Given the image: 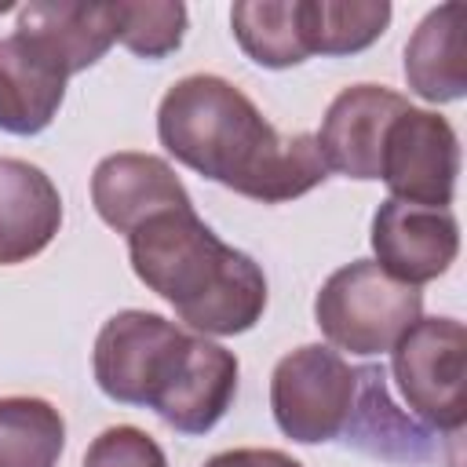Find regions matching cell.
I'll use <instances>...</instances> for the list:
<instances>
[{
	"instance_id": "obj_1",
	"label": "cell",
	"mask_w": 467,
	"mask_h": 467,
	"mask_svg": "<svg viewBox=\"0 0 467 467\" xmlns=\"http://www.w3.org/2000/svg\"><path fill=\"white\" fill-rule=\"evenodd\" d=\"M157 139L179 164L263 204L296 201L328 175L310 131L281 135L237 84L215 73H190L164 91Z\"/></svg>"
},
{
	"instance_id": "obj_2",
	"label": "cell",
	"mask_w": 467,
	"mask_h": 467,
	"mask_svg": "<svg viewBox=\"0 0 467 467\" xmlns=\"http://www.w3.org/2000/svg\"><path fill=\"white\" fill-rule=\"evenodd\" d=\"M135 277L175 306V317L201 336L248 332L266 310V277L248 252H237L197 219L193 208L161 212L128 234Z\"/></svg>"
},
{
	"instance_id": "obj_3",
	"label": "cell",
	"mask_w": 467,
	"mask_h": 467,
	"mask_svg": "<svg viewBox=\"0 0 467 467\" xmlns=\"http://www.w3.org/2000/svg\"><path fill=\"white\" fill-rule=\"evenodd\" d=\"M423 317V292L390 277L376 259L339 266L314 296L321 336L358 358L387 354Z\"/></svg>"
},
{
	"instance_id": "obj_4",
	"label": "cell",
	"mask_w": 467,
	"mask_h": 467,
	"mask_svg": "<svg viewBox=\"0 0 467 467\" xmlns=\"http://www.w3.org/2000/svg\"><path fill=\"white\" fill-rule=\"evenodd\" d=\"M193 339V332L153 310H120L95 336V383L109 401L146 405L157 412L179 383Z\"/></svg>"
},
{
	"instance_id": "obj_5",
	"label": "cell",
	"mask_w": 467,
	"mask_h": 467,
	"mask_svg": "<svg viewBox=\"0 0 467 467\" xmlns=\"http://www.w3.org/2000/svg\"><path fill=\"white\" fill-rule=\"evenodd\" d=\"M394 379L409 409L438 434H460L467 420L463 358L467 332L456 317H420L390 350Z\"/></svg>"
},
{
	"instance_id": "obj_6",
	"label": "cell",
	"mask_w": 467,
	"mask_h": 467,
	"mask_svg": "<svg viewBox=\"0 0 467 467\" xmlns=\"http://www.w3.org/2000/svg\"><path fill=\"white\" fill-rule=\"evenodd\" d=\"M354 401V368L339 350L306 343L285 354L270 376V412L285 438L299 445L343 434Z\"/></svg>"
},
{
	"instance_id": "obj_7",
	"label": "cell",
	"mask_w": 467,
	"mask_h": 467,
	"mask_svg": "<svg viewBox=\"0 0 467 467\" xmlns=\"http://www.w3.org/2000/svg\"><path fill=\"white\" fill-rule=\"evenodd\" d=\"M460 175V139L434 109H405L383 142L379 179L394 201L449 208Z\"/></svg>"
},
{
	"instance_id": "obj_8",
	"label": "cell",
	"mask_w": 467,
	"mask_h": 467,
	"mask_svg": "<svg viewBox=\"0 0 467 467\" xmlns=\"http://www.w3.org/2000/svg\"><path fill=\"white\" fill-rule=\"evenodd\" d=\"M405 109H409V99H401L383 84L343 88L328 102L321 117V131L314 135L325 168L347 179H379L387 131Z\"/></svg>"
},
{
	"instance_id": "obj_9",
	"label": "cell",
	"mask_w": 467,
	"mask_h": 467,
	"mask_svg": "<svg viewBox=\"0 0 467 467\" xmlns=\"http://www.w3.org/2000/svg\"><path fill=\"white\" fill-rule=\"evenodd\" d=\"M368 241L376 263L390 277L420 288L452 266L460 252V226L449 208H423L387 197L372 215Z\"/></svg>"
},
{
	"instance_id": "obj_10",
	"label": "cell",
	"mask_w": 467,
	"mask_h": 467,
	"mask_svg": "<svg viewBox=\"0 0 467 467\" xmlns=\"http://www.w3.org/2000/svg\"><path fill=\"white\" fill-rule=\"evenodd\" d=\"M91 204L99 212V219L117 230V234H131L135 226H142L146 219L161 215V212H179V208H193L186 186L179 182L175 168L164 157L153 153H109L95 164L91 171Z\"/></svg>"
},
{
	"instance_id": "obj_11",
	"label": "cell",
	"mask_w": 467,
	"mask_h": 467,
	"mask_svg": "<svg viewBox=\"0 0 467 467\" xmlns=\"http://www.w3.org/2000/svg\"><path fill=\"white\" fill-rule=\"evenodd\" d=\"M15 33L40 47L66 77L95 66L117 44V4L33 0L18 7Z\"/></svg>"
},
{
	"instance_id": "obj_12",
	"label": "cell",
	"mask_w": 467,
	"mask_h": 467,
	"mask_svg": "<svg viewBox=\"0 0 467 467\" xmlns=\"http://www.w3.org/2000/svg\"><path fill=\"white\" fill-rule=\"evenodd\" d=\"M434 434L438 431L420 427L390 401L383 365L354 368V401H350V416L343 423L347 445H354L376 460H387V463H427L438 452Z\"/></svg>"
},
{
	"instance_id": "obj_13",
	"label": "cell",
	"mask_w": 467,
	"mask_h": 467,
	"mask_svg": "<svg viewBox=\"0 0 467 467\" xmlns=\"http://www.w3.org/2000/svg\"><path fill=\"white\" fill-rule=\"evenodd\" d=\"M62 226V193L29 161L0 157V266L40 255Z\"/></svg>"
},
{
	"instance_id": "obj_14",
	"label": "cell",
	"mask_w": 467,
	"mask_h": 467,
	"mask_svg": "<svg viewBox=\"0 0 467 467\" xmlns=\"http://www.w3.org/2000/svg\"><path fill=\"white\" fill-rule=\"evenodd\" d=\"M66 73L26 36H0V131L7 135H40L62 99Z\"/></svg>"
},
{
	"instance_id": "obj_15",
	"label": "cell",
	"mask_w": 467,
	"mask_h": 467,
	"mask_svg": "<svg viewBox=\"0 0 467 467\" xmlns=\"http://www.w3.org/2000/svg\"><path fill=\"white\" fill-rule=\"evenodd\" d=\"M234 398H237V358L226 347L197 336L186 368L171 387V394L161 401L157 416L179 434L193 438V434H208L226 416Z\"/></svg>"
},
{
	"instance_id": "obj_16",
	"label": "cell",
	"mask_w": 467,
	"mask_h": 467,
	"mask_svg": "<svg viewBox=\"0 0 467 467\" xmlns=\"http://www.w3.org/2000/svg\"><path fill=\"white\" fill-rule=\"evenodd\" d=\"M463 15V4H441L405 44V80L427 102H456L467 95Z\"/></svg>"
},
{
	"instance_id": "obj_17",
	"label": "cell",
	"mask_w": 467,
	"mask_h": 467,
	"mask_svg": "<svg viewBox=\"0 0 467 467\" xmlns=\"http://www.w3.org/2000/svg\"><path fill=\"white\" fill-rule=\"evenodd\" d=\"M230 26L241 51L266 69H288L310 58L303 0H241L230 11Z\"/></svg>"
},
{
	"instance_id": "obj_18",
	"label": "cell",
	"mask_w": 467,
	"mask_h": 467,
	"mask_svg": "<svg viewBox=\"0 0 467 467\" xmlns=\"http://www.w3.org/2000/svg\"><path fill=\"white\" fill-rule=\"evenodd\" d=\"M66 449L62 412L29 394L0 398V467H55Z\"/></svg>"
},
{
	"instance_id": "obj_19",
	"label": "cell",
	"mask_w": 467,
	"mask_h": 467,
	"mask_svg": "<svg viewBox=\"0 0 467 467\" xmlns=\"http://www.w3.org/2000/svg\"><path fill=\"white\" fill-rule=\"evenodd\" d=\"M390 26L387 0H303V36L310 55H358Z\"/></svg>"
},
{
	"instance_id": "obj_20",
	"label": "cell",
	"mask_w": 467,
	"mask_h": 467,
	"mask_svg": "<svg viewBox=\"0 0 467 467\" xmlns=\"http://www.w3.org/2000/svg\"><path fill=\"white\" fill-rule=\"evenodd\" d=\"M182 36H186V4H179V0L117 4V40L131 55H139L146 62H161L171 51H179Z\"/></svg>"
},
{
	"instance_id": "obj_21",
	"label": "cell",
	"mask_w": 467,
	"mask_h": 467,
	"mask_svg": "<svg viewBox=\"0 0 467 467\" xmlns=\"http://www.w3.org/2000/svg\"><path fill=\"white\" fill-rule=\"evenodd\" d=\"M84 467H168L164 449L139 427H106L84 452Z\"/></svg>"
},
{
	"instance_id": "obj_22",
	"label": "cell",
	"mask_w": 467,
	"mask_h": 467,
	"mask_svg": "<svg viewBox=\"0 0 467 467\" xmlns=\"http://www.w3.org/2000/svg\"><path fill=\"white\" fill-rule=\"evenodd\" d=\"M204 467H303L281 449H226L204 460Z\"/></svg>"
}]
</instances>
